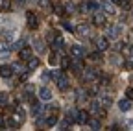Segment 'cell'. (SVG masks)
<instances>
[{
    "mask_svg": "<svg viewBox=\"0 0 133 131\" xmlns=\"http://www.w3.org/2000/svg\"><path fill=\"white\" fill-rule=\"evenodd\" d=\"M118 107H120L122 113H128V111L131 109V100H129V98H124V100L118 102Z\"/></svg>",
    "mask_w": 133,
    "mask_h": 131,
    "instance_id": "12",
    "label": "cell"
},
{
    "mask_svg": "<svg viewBox=\"0 0 133 131\" xmlns=\"http://www.w3.org/2000/svg\"><path fill=\"white\" fill-rule=\"evenodd\" d=\"M118 33H120V26H111V28H107V37L116 39V37H118Z\"/></svg>",
    "mask_w": 133,
    "mask_h": 131,
    "instance_id": "15",
    "label": "cell"
},
{
    "mask_svg": "<svg viewBox=\"0 0 133 131\" xmlns=\"http://www.w3.org/2000/svg\"><path fill=\"white\" fill-rule=\"evenodd\" d=\"M15 37H17L15 30H4V41H6V43H13Z\"/></svg>",
    "mask_w": 133,
    "mask_h": 131,
    "instance_id": "16",
    "label": "cell"
},
{
    "mask_svg": "<svg viewBox=\"0 0 133 131\" xmlns=\"http://www.w3.org/2000/svg\"><path fill=\"white\" fill-rule=\"evenodd\" d=\"M124 70H133V61L131 59L124 61Z\"/></svg>",
    "mask_w": 133,
    "mask_h": 131,
    "instance_id": "28",
    "label": "cell"
},
{
    "mask_svg": "<svg viewBox=\"0 0 133 131\" xmlns=\"http://www.w3.org/2000/svg\"><path fill=\"white\" fill-rule=\"evenodd\" d=\"M70 54H72L74 57H78V59H81L83 56H85V50H83V46H79V44H74V46L70 48Z\"/></svg>",
    "mask_w": 133,
    "mask_h": 131,
    "instance_id": "9",
    "label": "cell"
},
{
    "mask_svg": "<svg viewBox=\"0 0 133 131\" xmlns=\"http://www.w3.org/2000/svg\"><path fill=\"white\" fill-rule=\"evenodd\" d=\"M33 48H35L39 54H44V50H46V46H44L43 39H33Z\"/></svg>",
    "mask_w": 133,
    "mask_h": 131,
    "instance_id": "14",
    "label": "cell"
},
{
    "mask_svg": "<svg viewBox=\"0 0 133 131\" xmlns=\"http://www.w3.org/2000/svg\"><path fill=\"white\" fill-rule=\"evenodd\" d=\"M11 74H13L11 67H8V65H2V67H0V76L2 78H11Z\"/></svg>",
    "mask_w": 133,
    "mask_h": 131,
    "instance_id": "18",
    "label": "cell"
},
{
    "mask_svg": "<svg viewBox=\"0 0 133 131\" xmlns=\"http://www.w3.org/2000/svg\"><path fill=\"white\" fill-rule=\"evenodd\" d=\"M76 122H78V124H87V122H89V113H87V111H78Z\"/></svg>",
    "mask_w": 133,
    "mask_h": 131,
    "instance_id": "10",
    "label": "cell"
},
{
    "mask_svg": "<svg viewBox=\"0 0 133 131\" xmlns=\"http://www.w3.org/2000/svg\"><path fill=\"white\" fill-rule=\"evenodd\" d=\"M54 48H63V39L59 35H56V39H54Z\"/></svg>",
    "mask_w": 133,
    "mask_h": 131,
    "instance_id": "25",
    "label": "cell"
},
{
    "mask_svg": "<svg viewBox=\"0 0 133 131\" xmlns=\"http://www.w3.org/2000/svg\"><path fill=\"white\" fill-rule=\"evenodd\" d=\"M100 104H102L104 107H109V105L113 104V100H111L109 94H102V96H100Z\"/></svg>",
    "mask_w": 133,
    "mask_h": 131,
    "instance_id": "19",
    "label": "cell"
},
{
    "mask_svg": "<svg viewBox=\"0 0 133 131\" xmlns=\"http://www.w3.org/2000/svg\"><path fill=\"white\" fill-rule=\"evenodd\" d=\"M126 98H129V100H133V87L126 89Z\"/></svg>",
    "mask_w": 133,
    "mask_h": 131,
    "instance_id": "32",
    "label": "cell"
},
{
    "mask_svg": "<svg viewBox=\"0 0 133 131\" xmlns=\"http://www.w3.org/2000/svg\"><path fill=\"white\" fill-rule=\"evenodd\" d=\"M4 126H6V120H4V116H0V129H4Z\"/></svg>",
    "mask_w": 133,
    "mask_h": 131,
    "instance_id": "37",
    "label": "cell"
},
{
    "mask_svg": "<svg viewBox=\"0 0 133 131\" xmlns=\"http://www.w3.org/2000/svg\"><path fill=\"white\" fill-rule=\"evenodd\" d=\"M63 28H65L66 31H74V26H72L70 22H63Z\"/></svg>",
    "mask_w": 133,
    "mask_h": 131,
    "instance_id": "30",
    "label": "cell"
},
{
    "mask_svg": "<svg viewBox=\"0 0 133 131\" xmlns=\"http://www.w3.org/2000/svg\"><path fill=\"white\" fill-rule=\"evenodd\" d=\"M92 22H94L96 26H105V15H104L102 11H94V15H92Z\"/></svg>",
    "mask_w": 133,
    "mask_h": 131,
    "instance_id": "5",
    "label": "cell"
},
{
    "mask_svg": "<svg viewBox=\"0 0 133 131\" xmlns=\"http://www.w3.org/2000/svg\"><path fill=\"white\" fill-rule=\"evenodd\" d=\"M102 85H104V87H107V85H109V78H107V76H104V78H102Z\"/></svg>",
    "mask_w": 133,
    "mask_h": 131,
    "instance_id": "34",
    "label": "cell"
},
{
    "mask_svg": "<svg viewBox=\"0 0 133 131\" xmlns=\"http://www.w3.org/2000/svg\"><path fill=\"white\" fill-rule=\"evenodd\" d=\"M26 20H28V26H30V30H35L37 26H39V20H37V17L33 15L31 11L26 15Z\"/></svg>",
    "mask_w": 133,
    "mask_h": 131,
    "instance_id": "7",
    "label": "cell"
},
{
    "mask_svg": "<svg viewBox=\"0 0 133 131\" xmlns=\"http://www.w3.org/2000/svg\"><path fill=\"white\" fill-rule=\"evenodd\" d=\"M70 67H72V70H74L76 74H79V70L83 68V65H81L79 61H74V63H70Z\"/></svg>",
    "mask_w": 133,
    "mask_h": 131,
    "instance_id": "20",
    "label": "cell"
},
{
    "mask_svg": "<svg viewBox=\"0 0 133 131\" xmlns=\"http://www.w3.org/2000/svg\"><path fill=\"white\" fill-rule=\"evenodd\" d=\"M76 33H78L81 39H89V37H91V33H92V30H91V26H89V24H79V26L76 28Z\"/></svg>",
    "mask_w": 133,
    "mask_h": 131,
    "instance_id": "1",
    "label": "cell"
},
{
    "mask_svg": "<svg viewBox=\"0 0 133 131\" xmlns=\"http://www.w3.org/2000/svg\"><path fill=\"white\" fill-rule=\"evenodd\" d=\"M24 43H26V39H24V37H22V39H21V41H17V43H15V44H13V46H9V48H13V50H21V48H22V46H24Z\"/></svg>",
    "mask_w": 133,
    "mask_h": 131,
    "instance_id": "22",
    "label": "cell"
},
{
    "mask_svg": "<svg viewBox=\"0 0 133 131\" xmlns=\"http://www.w3.org/2000/svg\"><path fill=\"white\" fill-rule=\"evenodd\" d=\"M96 76H98L96 68H85V70H83V79H85V81H94Z\"/></svg>",
    "mask_w": 133,
    "mask_h": 131,
    "instance_id": "6",
    "label": "cell"
},
{
    "mask_svg": "<svg viewBox=\"0 0 133 131\" xmlns=\"http://www.w3.org/2000/svg\"><path fill=\"white\" fill-rule=\"evenodd\" d=\"M56 81H57L59 91H66V89H69V79H66V76H65V74H59V78H57Z\"/></svg>",
    "mask_w": 133,
    "mask_h": 131,
    "instance_id": "8",
    "label": "cell"
},
{
    "mask_svg": "<svg viewBox=\"0 0 133 131\" xmlns=\"http://www.w3.org/2000/svg\"><path fill=\"white\" fill-rule=\"evenodd\" d=\"M96 48H98V52H104L109 48V39L107 37H96Z\"/></svg>",
    "mask_w": 133,
    "mask_h": 131,
    "instance_id": "3",
    "label": "cell"
},
{
    "mask_svg": "<svg viewBox=\"0 0 133 131\" xmlns=\"http://www.w3.org/2000/svg\"><path fill=\"white\" fill-rule=\"evenodd\" d=\"M9 4H11V0H2V2H0V6H2V9L9 8Z\"/></svg>",
    "mask_w": 133,
    "mask_h": 131,
    "instance_id": "33",
    "label": "cell"
},
{
    "mask_svg": "<svg viewBox=\"0 0 133 131\" xmlns=\"http://www.w3.org/2000/svg\"><path fill=\"white\" fill-rule=\"evenodd\" d=\"M56 13H57V15H61V13H63V8H61V6H57V9H56Z\"/></svg>",
    "mask_w": 133,
    "mask_h": 131,
    "instance_id": "39",
    "label": "cell"
},
{
    "mask_svg": "<svg viewBox=\"0 0 133 131\" xmlns=\"http://www.w3.org/2000/svg\"><path fill=\"white\" fill-rule=\"evenodd\" d=\"M113 4H122V0H111Z\"/></svg>",
    "mask_w": 133,
    "mask_h": 131,
    "instance_id": "41",
    "label": "cell"
},
{
    "mask_svg": "<svg viewBox=\"0 0 133 131\" xmlns=\"http://www.w3.org/2000/svg\"><path fill=\"white\" fill-rule=\"evenodd\" d=\"M48 63H50V65H56V63H57V56H56V54H52V56L48 57Z\"/></svg>",
    "mask_w": 133,
    "mask_h": 131,
    "instance_id": "31",
    "label": "cell"
},
{
    "mask_svg": "<svg viewBox=\"0 0 133 131\" xmlns=\"http://www.w3.org/2000/svg\"><path fill=\"white\" fill-rule=\"evenodd\" d=\"M39 98H41L43 102H50L54 96H52V91H50L48 87H41L39 89Z\"/></svg>",
    "mask_w": 133,
    "mask_h": 131,
    "instance_id": "4",
    "label": "cell"
},
{
    "mask_svg": "<svg viewBox=\"0 0 133 131\" xmlns=\"http://www.w3.org/2000/svg\"><path fill=\"white\" fill-rule=\"evenodd\" d=\"M56 122H57V114H50L48 120H46V124H48V126H56Z\"/></svg>",
    "mask_w": 133,
    "mask_h": 131,
    "instance_id": "24",
    "label": "cell"
},
{
    "mask_svg": "<svg viewBox=\"0 0 133 131\" xmlns=\"http://www.w3.org/2000/svg\"><path fill=\"white\" fill-rule=\"evenodd\" d=\"M19 2H21V4H22V2H26V0H19Z\"/></svg>",
    "mask_w": 133,
    "mask_h": 131,
    "instance_id": "43",
    "label": "cell"
},
{
    "mask_svg": "<svg viewBox=\"0 0 133 131\" xmlns=\"http://www.w3.org/2000/svg\"><path fill=\"white\" fill-rule=\"evenodd\" d=\"M98 8H100V4H98V2H94V0H87V2H83V4L79 6V9H81L83 13H89V11H98Z\"/></svg>",
    "mask_w": 133,
    "mask_h": 131,
    "instance_id": "2",
    "label": "cell"
},
{
    "mask_svg": "<svg viewBox=\"0 0 133 131\" xmlns=\"http://www.w3.org/2000/svg\"><path fill=\"white\" fill-rule=\"evenodd\" d=\"M128 2H129V0H122V4H128Z\"/></svg>",
    "mask_w": 133,
    "mask_h": 131,
    "instance_id": "42",
    "label": "cell"
},
{
    "mask_svg": "<svg viewBox=\"0 0 133 131\" xmlns=\"http://www.w3.org/2000/svg\"><path fill=\"white\" fill-rule=\"evenodd\" d=\"M33 91V85H26V92H31Z\"/></svg>",
    "mask_w": 133,
    "mask_h": 131,
    "instance_id": "40",
    "label": "cell"
},
{
    "mask_svg": "<svg viewBox=\"0 0 133 131\" xmlns=\"http://www.w3.org/2000/svg\"><path fill=\"white\" fill-rule=\"evenodd\" d=\"M19 57H21V61H28L31 57V50H30V48H21V50H19Z\"/></svg>",
    "mask_w": 133,
    "mask_h": 131,
    "instance_id": "17",
    "label": "cell"
},
{
    "mask_svg": "<svg viewBox=\"0 0 133 131\" xmlns=\"http://www.w3.org/2000/svg\"><path fill=\"white\" fill-rule=\"evenodd\" d=\"M61 67H63V68L70 67V59H69V57H63V59H61Z\"/></svg>",
    "mask_w": 133,
    "mask_h": 131,
    "instance_id": "29",
    "label": "cell"
},
{
    "mask_svg": "<svg viewBox=\"0 0 133 131\" xmlns=\"http://www.w3.org/2000/svg\"><path fill=\"white\" fill-rule=\"evenodd\" d=\"M59 74H61L59 70H52V78H54V79H57V78H59Z\"/></svg>",
    "mask_w": 133,
    "mask_h": 131,
    "instance_id": "36",
    "label": "cell"
},
{
    "mask_svg": "<svg viewBox=\"0 0 133 131\" xmlns=\"http://www.w3.org/2000/svg\"><path fill=\"white\" fill-rule=\"evenodd\" d=\"M89 126H91V129H102V124H100V120H89Z\"/></svg>",
    "mask_w": 133,
    "mask_h": 131,
    "instance_id": "21",
    "label": "cell"
},
{
    "mask_svg": "<svg viewBox=\"0 0 133 131\" xmlns=\"http://www.w3.org/2000/svg\"><path fill=\"white\" fill-rule=\"evenodd\" d=\"M11 68H13V72H19V74H22V65H21V63H15V65H11Z\"/></svg>",
    "mask_w": 133,
    "mask_h": 131,
    "instance_id": "26",
    "label": "cell"
},
{
    "mask_svg": "<svg viewBox=\"0 0 133 131\" xmlns=\"http://www.w3.org/2000/svg\"><path fill=\"white\" fill-rule=\"evenodd\" d=\"M65 8H66V11H72V8H74V6H72L70 2H66V4H65Z\"/></svg>",
    "mask_w": 133,
    "mask_h": 131,
    "instance_id": "38",
    "label": "cell"
},
{
    "mask_svg": "<svg viewBox=\"0 0 133 131\" xmlns=\"http://www.w3.org/2000/svg\"><path fill=\"white\" fill-rule=\"evenodd\" d=\"M100 8H102L105 13H115V8H113V4H111V0H104V2H100Z\"/></svg>",
    "mask_w": 133,
    "mask_h": 131,
    "instance_id": "13",
    "label": "cell"
},
{
    "mask_svg": "<svg viewBox=\"0 0 133 131\" xmlns=\"http://www.w3.org/2000/svg\"><path fill=\"white\" fill-rule=\"evenodd\" d=\"M91 59H92V61H98V59H100V54H98V52L91 54Z\"/></svg>",
    "mask_w": 133,
    "mask_h": 131,
    "instance_id": "35",
    "label": "cell"
},
{
    "mask_svg": "<svg viewBox=\"0 0 133 131\" xmlns=\"http://www.w3.org/2000/svg\"><path fill=\"white\" fill-rule=\"evenodd\" d=\"M0 105H8V94L0 92Z\"/></svg>",
    "mask_w": 133,
    "mask_h": 131,
    "instance_id": "27",
    "label": "cell"
},
{
    "mask_svg": "<svg viewBox=\"0 0 133 131\" xmlns=\"http://www.w3.org/2000/svg\"><path fill=\"white\" fill-rule=\"evenodd\" d=\"M35 4H37L39 8H43V9H48V8H50V2H48V0H35Z\"/></svg>",
    "mask_w": 133,
    "mask_h": 131,
    "instance_id": "23",
    "label": "cell"
},
{
    "mask_svg": "<svg viewBox=\"0 0 133 131\" xmlns=\"http://www.w3.org/2000/svg\"><path fill=\"white\" fill-rule=\"evenodd\" d=\"M39 67H41L39 57H30V59H28V70H30V72L35 70V68H39Z\"/></svg>",
    "mask_w": 133,
    "mask_h": 131,
    "instance_id": "11",
    "label": "cell"
}]
</instances>
